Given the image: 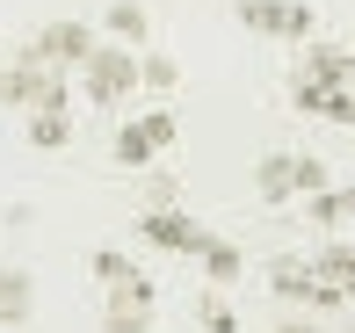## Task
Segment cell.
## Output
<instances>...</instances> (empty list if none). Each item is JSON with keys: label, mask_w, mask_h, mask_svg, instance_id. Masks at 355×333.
Listing matches in <instances>:
<instances>
[{"label": "cell", "mask_w": 355, "mask_h": 333, "mask_svg": "<svg viewBox=\"0 0 355 333\" xmlns=\"http://www.w3.org/2000/svg\"><path fill=\"white\" fill-rule=\"evenodd\" d=\"M334 87H348V44H334V37H304V58H297V73H290V102L319 116V102H327Z\"/></svg>", "instance_id": "cell-1"}, {"label": "cell", "mask_w": 355, "mask_h": 333, "mask_svg": "<svg viewBox=\"0 0 355 333\" xmlns=\"http://www.w3.org/2000/svg\"><path fill=\"white\" fill-rule=\"evenodd\" d=\"M80 73H87V102H102V109H123L138 94V51L131 44H94Z\"/></svg>", "instance_id": "cell-2"}, {"label": "cell", "mask_w": 355, "mask_h": 333, "mask_svg": "<svg viewBox=\"0 0 355 333\" xmlns=\"http://www.w3.org/2000/svg\"><path fill=\"white\" fill-rule=\"evenodd\" d=\"M268 290H276L283 305H304V312H348V290L341 282H319L304 261H276L268 268Z\"/></svg>", "instance_id": "cell-3"}, {"label": "cell", "mask_w": 355, "mask_h": 333, "mask_svg": "<svg viewBox=\"0 0 355 333\" xmlns=\"http://www.w3.org/2000/svg\"><path fill=\"white\" fill-rule=\"evenodd\" d=\"M37 102H73V94H66V73L37 66V58L0 66V109H37Z\"/></svg>", "instance_id": "cell-4"}, {"label": "cell", "mask_w": 355, "mask_h": 333, "mask_svg": "<svg viewBox=\"0 0 355 333\" xmlns=\"http://www.w3.org/2000/svg\"><path fill=\"white\" fill-rule=\"evenodd\" d=\"M167 145H174V116H167V109H153V116H138V123H123V131H116L109 160H116V167H153Z\"/></svg>", "instance_id": "cell-5"}, {"label": "cell", "mask_w": 355, "mask_h": 333, "mask_svg": "<svg viewBox=\"0 0 355 333\" xmlns=\"http://www.w3.org/2000/svg\"><path fill=\"white\" fill-rule=\"evenodd\" d=\"M239 22L261 29V37H290V44H304V37L319 29V15L304 8V0H239Z\"/></svg>", "instance_id": "cell-6"}, {"label": "cell", "mask_w": 355, "mask_h": 333, "mask_svg": "<svg viewBox=\"0 0 355 333\" xmlns=\"http://www.w3.org/2000/svg\"><path fill=\"white\" fill-rule=\"evenodd\" d=\"M138 232H145V240H153L159 253H196L203 240H211V232H203V225H196V217H189V210H174V203H153Z\"/></svg>", "instance_id": "cell-7"}, {"label": "cell", "mask_w": 355, "mask_h": 333, "mask_svg": "<svg viewBox=\"0 0 355 333\" xmlns=\"http://www.w3.org/2000/svg\"><path fill=\"white\" fill-rule=\"evenodd\" d=\"M87 51H94V29L87 22H44V37H37V66H51V73H66V66H87Z\"/></svg>", "instance_id": "cell-8"}, {"label": "cell", "mask_w": 355, "mask_h": 333, "mask_svg": "<svg viewBox=\"0 0 355 333\" xmlns=\"http://www.w3.org/2000/svg\"><path fill=\"white\" fill-rule=\"evenodd\" d=\"M145 326H153V282L131 276V282H116V290H109L102 333H145Z\"/></svg>", "instance_id": "cell-9"}, {"label": "cell", "mask_w": 355, "mask_h": 333, "mask_svg": "<svg viewBox=\"0 0 355 333\" xmlns=\"http://www.w3.org/2000/svg\"><path fill=\"white\" fill-rule=\"evenodd\" d=\"M254 188H261V203H297V152H268L254 167Z\"/></svg>", "instance_id": "cell-10"}, {"label": "cell", "mask_w": 355, "mask_h": 333, "mask_svg": "<svg viewBox=\"0 0 355 333\" xmlns=\"http://www.w3.org/2000/svg\"><path fill=\"white\" fill-rule=\"evenodd\" d=\"M66 138H73V102H37V109H29V145L58 152Z\"/></svg>", "instance_id": "cell-11"}, {"label": "cell", "mask_w": 355, "mask_h": 333, "mask_svg": "<svg viewBox=\"0 0 355 333\" xmlns=\"http://www.w3.org/2000/svg\"><path fill=\"white\" fill-rule=\"evenodd\" d=\"M304 217H312L319 232H348V217H355V196L327 181V188H312V196H304Z\"/></svg>", "instance_id": "cell-12"}, {"label": "cell", "mask_w": 355, "mask_h": 333, "mask_svg": "<svg viewBox=\"0 0 355 333\" xmlns=\"http://www.w3.org/2000/svg\"><path fill=\"white\" fill-rule=\"evenodd\" d=\"M304 268H312L319 282H341V290H355V246L341 240V232H327V246H319Z\"/></svg>", "instance_id": "cell-13"}, {"label": "cell", "mask_w": 355, "mask_h": 333, "mask_svg": "<svg viewBox=\"0 0 355 333\" xmlns=\"http://www.w3.org/2000/svg\"><path fill=\"white\" fill-rule=\"evenodd\" d=\"M29 305H37V282H29V268H0V326H22Z\"/></svg>", "instance_id": "cell-14"}, {"label": "cell", "mask_w": 355, "mask_h": 333, "mask_svg": "<svg viewBox=\"0 0 355 333\" xmlns=\"http://www.w3.org/2000/svg\"><path fill=\"white\" fill-rule=\"evenodd\" d=\"M102 29H109V44H131V51H138V44L153 37V15H145L138 0H116V8L102 15Z\"/></svg>", "instance_id": "cell-15"}, {"label": "cell", "mask_w": 355, "mask_h": 333, "mask_svg": "<svg viewBox=\"0 0 355 333\" xmlns=\"http://www.w3.org/2000/svg\"><path fill=\"white\" fill-rule=\"evenodd\" d=\"M196 261H203V276H211L218 290H232V282L247 276V261H239V246H232V240H203V246H196Z\"/></svg>", "instance_id": "cell-16"}, {"label": "cell", "mask_w": 355, "mask_h": 333, "mask_svg": "<svg viewBox=\"0 0 355 333\" xmlns=\"http://www.w3.org/2000/svg\"><path fill=\"white\" fill-rule=\"evenodd\" d=\"M174 87H182V66L159 58V51H145L138 58V94H174Z\"/></svg>", "instance_id": "cell-17"}, {"label": "cell", "mask_w": 355, "mask_h": 333, "mask_svg": "<svg viewBox=\"0 0 355 333\" xmlns=\"http://www.w3.org/2000/svg\"><path fill=\"white\" fill-rule=\"evenodd\" d=\"M196 319H203V333H239V312H232V297L211 282V297L196 305Z\"/></svg>", "instance_id": "cell-18"}, {"label": "cell", "mask_w": 355, "mask_h": 333, "mask_svg": "<svg viewBox=\"0 0 355 333\" xmlns=\"http://www.w3.org/2000/svg\"><path fill=\"white\" fill-rule=\"evenodd\" d=\"M94 276H102V282H109V290H116V282H131V276H138V268H131V261H123V246H94Z\"/></svg>", "instance_id": "cell-19"}, {"label": "cell", "mask_w": 355, "mask_h": 333, "mask_svg": "<svg viewBox=\"0 0 355 333\" xmlns=\"http://www.w3.org/2000/svg\"><path fill=\"white\" fill-rule=\"evenodd\" d=\"M319 116H327V123H355V94H348V87H334L327 102H319Z\"/></svg>", "instance_id": "cell-20"}, {"label": "cell", "mask_w": 355, "mask_h": 333, "mask_svg": "<svg viewBox=\"0 0 355 333\" xmlns=\"http://www.w3.org/2000/svg\"><path fill=\"white\" fill-rule=\"evenodd\" d=\"M312 188H327V167H319L312 152H297V196H312Z\"/></svg>", "instance_id": "cell-21"}, {"label": "cell", "mask_w": 355, "mask_h": 333, "mask_svg": "<svg viewBox=\"0 0 355 333\" xmlns=\"http://www.w3.org/2000/svg\"><path fill=\"white\" fill-rule=\"evenodd\" d=\"M276 333H319V319H283Z\"/></svg>", "instance_id": "cell-22"}]
</instances>
